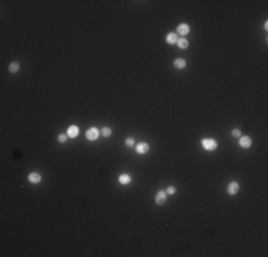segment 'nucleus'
Instances as JSON below:
<instances>
[{
	"instance_id": "2",
	"label": "nucleus",
	"mask_w": 268,
	"mask_h": 257,
	"mask_svg": "<svg viewBox=\"0 0 268 257\" xmlns=\"http://www.w3.org/2000/svg\"><path fill=\"white\" fill-rule=\"evenodd\" d=\"M99 136H100V132H99V128L97 127H90L86 132V139L87 140H90V141L97 140V137Z\"/></svg>"
},
{
	"instance_id": "5",
	"label": "nucleus",
	"mask_w": 268,
	"mask_h": 257,
	"mask_svg": "<svg viewBox=\"0 0 268 257\" xmlns=\"http://www.w3.org/2000/svg\"><path fill=\"white\" fill-rule=\"evenodd\" d=\"M238 143H240V146H241V147L248 149V147L252 144V140H251V137H250V136H240Z\"/></svg>"
},
{
	"instance_id": "18",
	"label": "nucleus",
	"mask_w": 268,
	"mask_h": 257,
	"mask_svg": "<svg viewBox=\"0 0 268 257\" xmlns=\"http://www.w3.org/2000/svg\"><path fill=\"white\" fill-rule=\"evenodd\" d=\"M174 193H176V187L168 186V189H167V194H174Z\"/></svg>"
},
{
	"instance_id": "15",
	"label": "nucleus",
	"mask_w": 268,
	"mask_h": 257,
	"mask_svg": "<svg viewBox=\"0 0 268 257\" xmlns=\"http://www.w3.org/2000/svg\"><path fill=\"white\" fill-rule=\"evenodd\" d=\"M101 134H103L104 137H110L111 136V128L110 127H103L101 128Z\"/></svg>"
},
{
	"instance_id": "3",
	"label": "nucleus",
	"mask_w": 268,
	"mask_h": 257,
	"mask_svg": "<svg viewBox=\"0 0 268 257\" xmlns=\"http://www.w3.org/2000/svg\"><path fill=\"white\" fill-rule=\"evenodd\" d=\"M177 36H187V34L190 33V26L187 25V23H180V25L177 26Z\"/></svg>"
},
{
	"instance_id": "14",
	"label": "nucleus",
	"mask_w": 268,
	"mask_h": 257,
	"mask_svg": "<svg viewBox=\"0 0 268 257\" xmlns=\"http://www.w3.org/2000/svg\"><path fill=\"white\" fill-rule=\"evenodd\" d=\"M177 44H178V47H180V49H187V47H188V40H187V39H184V37H181V39H178Z\"/></svg>"
},
{
	"instance_id": "1",
	"label": "nucleus",
	"mask_w": 268,
	"mask_h": 257,
	"mask_svg": "<svg viewBox=\"0 0 268 257\" xmlns=\"http://www.w3.org/2000/svg\"><path fill=\"white\" fill-rule=\"evenodd\" d=\"M202 147L206 150H208V152H214L215 149H217V141L214 140V139H202Z\"/></svg>"
},
{
	"instance_id": "11",
	"label": "nucleus",
	"mask_w": 268,
	"mask_h": 257,
	"mask_svg": "<svg viewBox=\"0 0 268 257\" xmlns=\"http://www.w3.org/2000/svg\"><path fill=\"white\" fill-rule=\"evenodd\" d=\"M119 182L121 183V184H128V183L131 182V177H130L128 174H120Z\"/></svg>"
},
{
	"instance_id": "9",
	"label": "nucleus",
	"mask_w": 268,
	"mask_h": 257,
	"mask_svg": "<svg viewBox=\"0 0 268 257\" xmlns=\"http://www.w3.org/2000/svg\"><path fill=\"white\" fill-rule=\"evenodd\" d=\"M165 42L170 43V44H174V43H177V42H178L177 33H168L167 36H165Z\"/></svg>"
},
{
	"instance_id": "16",
	"label": "nucleus",
	"mask_w": 268,
	"mask_h": 257,
	"mask_svg": "<svg viewBox=\"0 0 268 257\" xmlns=\"http://www.w3.org/2000/svg\"><path fill=\"white\" fill-rule=\"evenodd\" d=\"M126 144H127L128 147H133V146H134V139H133V137H127V139H126Z\"/></svg>"
},
{
	"instance_id": "4",
	"label": "nucleus",
	"mask_w": 268,
	"mask_h": 257,
	"mask_svg": "<svg viewBox=\"0 0 268 257\" xmlns=\"http://www.w3.org/2000/svg\"><path fill=\"white\" fill-rule=\"evenodd\" d=\"M167 197H168V194H167V191L165 190H158L156 194V203L157 204H164L165 201H167Z\"/></svg>"
},
{
	"instance_id": "10",
	"label": "nucleus",
	"mask_w": 268,
	"mask_h": 257,
	"mask_svg": "<svg viewBox=\"0 0 268 257\" xmlns=\"http://www.w3.org/2000/svg\"><path fill=\"white\" fill-rule=\"evenodd\" d=\"M67 136L69 137H77L78 136V127L77 126H70L67 128Z\"/></svg>"
},
{
	"instance_id": "13",
	"label": "nucleus",
	"mask_w": 268,
	"mask_h": 257,
	"mask_svg": "<svg viewBox=\"0 0 268 257\" xmlns=\"http://www.w3.org/2000/svg\"><path fill=\"white\" fill-rule=\"evenodd\" d=\"M174 66L177 67V69H184L186 67V60L184 59H176L174 60Z\"/></svg>"
},
{
	"instance_id": "17",
	"label": "nucleus",
	"mask_w": 268,
	"mask_h": 257,
	"mask_svg": "<svg viewBox=\"0 0 268 257\" xmlns=\"http://www.w3.org/2000/svg\"><path fill=\"white\" fill-rule=\"evenodd\" d=\"M67 134H64V133H63V134H60V136H59V141H60V143H66V140H67Z\"/></svg>"
},
{
	"instance_id": "6",
	"label": "nucleus",
	"mask_w": 268,
	"mask_h": 257,
	"mask_svg": "<svg viewBox=\"0 0 268 257\" xmlns=\"http://www.w3.org/2000/svg\"><path fill=\"white\" fill-rule=\"evenodd\" d=\"M228 193H230L231 196H234V194H237L238 193V190H240V184H238V182H231L230 184H228Z\"/></svg>"
},
{
	"instance_id": "7",
	"label": "nucleus",
	"mask_w": 268,
	"mask_h": 257,
	"mask_svg": "<svg viewBox=\"0 0 268 257\" xmlns=\"http://www.w3.org/2000/svg\"><path fill=\"white\" fill-rule=\"evenodd\" d=\"M149 150H150V146L147 144V143H138V144L136 146V152L138 154H145Z\"/></svg>"
},
{
	"instance_id": "12",
	"label": "nucleus",
	"mask_w": 268,
	"mask_h": 257,
	"mask_svg": "<svg viewBox=\"0 0 268 257\" xmlns=\"http://www.w3.org/2000/svg\"><path fill=\"white\" fill-rule=\"evenodd\" d=\"M19 69H20V64L17 62H13L9 64V71L10 73H16V71H19Z\"/></svg>"
},
{
	"instance_id": "19",
	"label": "nucleus",
	"mask_w": 268,
	"mask_h": 257,
	"mask_svg": "<svg viewBox=\"0 0 268 257\" xmlns=\"http://www.w3.org/2000/svg\"><path fill=\"white\" fill-rule=\"evenodd\" d=\"M232 136H234V137H240V136H241L240 128H234V130H232Z\"/></svg>"
},
{
	"instance_id": "8",
	"label": "nucleus",
	"mask_w": 268,
	"mask_h": 257,
	"mask_svg": "<svg viewBox=\"0 0 268 257\" xmlns=\"http://www.w3.org/2000/svg\"><path fill=\"white\" fill-rule=\"evenodd\" d=\"M29 182L30 183H33V184H37V183L41 182V176L39 173H36V171H32V173L29 174Z\"/></svg>"
}]
</instances>
